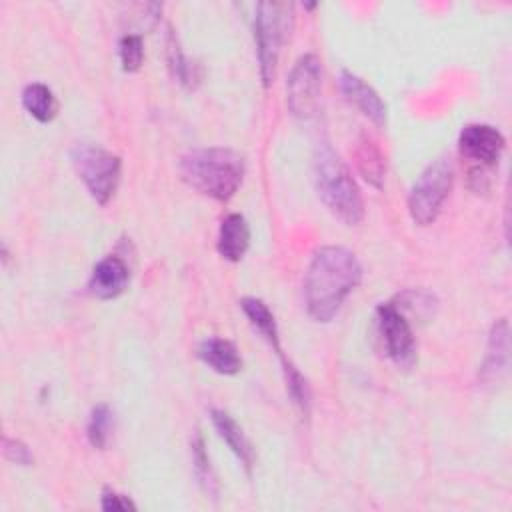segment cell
<instances>
[{
  "label": "cell",
  "instance_id": "cell-1",
  "mask_svg": "<svg viewBox=\"0 0 512 512\" xmlns=\"http://www.w3.org/2000/svg\"><path fill=\"white\" fill-rule=\"evenodd\" d=\"M362 266L344 246H322L312 254L304 276L306 310L316 322H330L346 296L360 284Z\"/></svg>",
  "mask_w": 512,
  "mask_h": 512
},
{
  "label": "cell",
  "instance_id": "cell-2",
  "mask_svg": "<svg viewBox=\"0 0 512 512\" xmlns=\"http://www.w3.org/2000/svg\"><path fill=\"white\" fill-rule=\"evenodd\" d=\"M180 174L196 192L226 202L242 184L244 160L230 148H196L182 156Z\"/></svg>",
  "mask_w": 512,
  "mask_h": 512
},
{
  "label": "cell",
  "instance_id": "cell-3",
  "mask_svg": "<svg viewBox=\"0 0 512 512\" xmlns=\"http://www.w3.org/2000/svg\"><path fill=\"white\" fill-rule=\"evenodd\" d=\"M314 180L320 200L346 226H356L364 218V202L356 180L344 160L322 144L314 156Z\"/></svg>",
  "mask_w": 512,
  "mask_h": 512
},
{
  "label": "cell",
  "instance_id": "cell-4",
  "mask_svg": "<svg viewBox=\"0 0 512 512\" xmlns=\"http://www.w3.org/2000/svg\"><path fill=\"white\" fill-rule=\"evenodd\" d=\"M290 2H260L254 14V42L260 64V78L264 86H270L276 76L278 58L284 42L288 40L294 14Z\"/></svg>",
  "mask_w": 512,
  "mask_h": 512
},
{
  "label": "cell",
  "instance_id": "cell-5",
  "mask_svg": "<svg viewBox=\"0 0 512 512\" xmlns=\"http://www.w3.org/2000/svg\"><path fill=\"white\" fill-rule=\"evenodd\" d=\"M454 182V166L450 158H438L424 168L408 196V212L418 226H428L440 214Z\"/></svg>",
  "mask_w": 512,
  "mask_h": 512
},
{
  "label": "cell",
  "instance_id": "cell-6",
  "mask_svg": "<svg viewBox=\"0 0 512 512\" xmlns=\"http://www.w3.org/2000/svg\"><path fill=\"white\" fill-rule=\"evenodd\" d=\"M72 164L98 204H106L114 196L122 168L116 154L94 144H76L72 148Z\"/></svg>",
  "mask_w": 512,
  "mask_h": 512
},
{
  "label": "cell",
  "instance_id": "cell-7",
  "mask_svg": "<svg viewBox=\"0 0 512 512\" xmlns=\"http://www.w3.org/2000/svg\"><path fill=\"white\" fill-rule=\"evenodd\" d=\"M322 96V66L316 54L296 60L286 82V104L296 118L308 120L318 112Z\"/></svg>",
  "mask_w": 512,
  "mask_h": 512
},
{
  "label": "cell",
  "instance_id": "cell-8",
  "mask_svg": "<svg viewBox=\"0 0 512 512\" xmlns=\"http://www.w3.org/2000/svg\"><path fill=\"white\" fill-rule=\"evenodd\" d=\"M376 324L384 342V350L390 356V360L398 368L410 370L416 364L418 354H416L414 332L408 318L400 310H396L390 302H386L376 308Z\"/></svg>",
  "mask_w": 512,
  "mask_h": 512
},
{
  "label": "cell",
  "instance_id": "cell-9",
  "mask_svg": "<svg viewBox=\"0 0 512 512\" xmlns=\"http://www.w3.org/2000/svg\"><path fill=\"white\" fill-rule=\"evenodd\" d=\"M504 144L502 132L490 124H468L458 136L460 154L480 164V168L494 166L500 160Z\"/></svg>",
  "mask_w": 512,
  "mask_h": 512
},
{
  "label": "cell",
  "instance_id": "cell-10",
  "mask_svg": "<svg viewBox=\"0 0 512 512\" xmlns=\"http://www.w3.org/2000/svg\"><path fill=\"white\" fill-rule=\"evenodd\" d=\"M340 90L344 94V98L360 112L364 114L370 122H374L376 126H386V104L382 102L380 94L366 84L360 76H356L350 70H342L340 72Z\"/></svg>",
  "mask_w": 512,
  "mask_h": 512
},
{
  "label": "cell",
  "instance_id": "cell-11",
  "mask_svg": "<svg viewBox=\"0 0 512 512\" xmlns=\"http://www.w3.org/2000/svg\"><path fill=\"white\" fill-rule=\"evenodd\" d=\"M130 282V270L120 256H104L92 270L88 288L100 300L118 298Z\"/></svg>",
  "mask_w": 512,
  "mask_h": 512
},
{
  "label": "cell",
  "instance_id": "cell-12",
  "mask_svg": "<svg viewBox=\"0 0 512 512\" xmlns=\"http://www.w3.org/2000/svg\"><path fill=\"white\" fill-rule=\"evenodd\" d=\"M508 320L500 318L492 324L490 336H488V346H486V356L480 366V380L482 382H494L498 380L508 366Z\"/></svg>",
  "mask_w": 512,
  "mask_h": 512
},
{
  "label": "cell",
  "instance_id": "cell-13",
  "mask_svg": "<svg viewBox=\"0 0 512 512\" xmlns=\"http://www.w3.org/2000/svg\"><path fill=\"white\" fill-rule=\"evenodd\" d=\"M248 244H250V228L246 218L242 214H228L220 224L218 242H216L218 254L224 260L238 262L244 258Z\"/></svg>",
  "mask_w": 512,
  "mask_h": 512
},
{
  "label": "cell",
  "instance_id": "cell-14",
  "mask_svg": "<svg viewBox=\"0 0 512 512\" xmlns=\"http://www.w3.org/2000/svg\"><path fill=\"white\" fill-rule=\"evenodd\" d=\"M198 358L218 374H238L242 370V358L236 346L226 338H206L198 344Z\"/></svg>",
  "mask_w": 512,
  "mask_h": 512
},
{
  "label": "cell",
  "instance_id": "cell-15",
  "mask_svg": "<svg viewBox=\"0 0 512 512\" xmlns=\"http://www.w3.org/2000/svg\"><path fill=\"white\" fill-rule=\"evenodd\" d=\"M212 416V424L218 432V436L228 444V448L236 454V458L242 462V466L246 468V472L252 470L254 466V448L250 444V440L246 438L244 430L240 428V424L226 412V410H218L214 408L210 412Z\"/></svg>",
  "mask_w": 512,
  "mask_h": 512
},
{
  "label": "cell",
  "instance_id": "cell-16",
  "mask_svg": "<svg viewBox=\"0 0 512 512\" xmlns=\"http://www.w3.org/2000/svg\"><path fill=\"white\" fill-rule=\"evenodd\" d=\"M354 156H356V166L362 178L370 186L382 188L384 174H386V160L382 150L376 146V142L370 136H360Z\"/></svg>",
  "mask_w": 512,
  "mask_h": 512
},
{
  "label": "cell",
  "instance_id": "cell-17",
  "mask_svg": "<svg viewBox=\"0 0 512 512\" xmlns=\"http://www.w3.org/2000/svg\"><path fill=\"white\" fill-rule=\"evenodd\" d=\"M22 104L26 112L38 122H50L58 114V100L54 92L42 82H32L22 90Z\"/></svg>",
  "mask_w": 512,
  "mask_h": 512
},
{
  "label": "cell",
  "instance_id": "cell-18",
  "mask_svg": "<svg viewBox=\"0 0 512 512\" xmlns=\"http://www.w3.org/2000/svg\"><path fill=\"white\" fill-rule=\"evenodd\" d=\"M240 306H242L246 318L250 320V324L266 338V342L280 356L282 352H280V344H278V328H276V320H274V314L270 312V308L260 298H252V296L242 298Z\"/></svg>",
  "mask_w": 512,
  "mask_h": 512
},
{
  "label": "cell",
  "instance_id": "cell-19",
  "mask_svg": "<svg viewBox=\"0 0 512 512\" xmlns=\"http://www.w3.org/2000/svg\"><path fill=\"white\" fill-rule=\"evenodd\" d=\"M168 62H170V68L174 72V76L178 78V82L186 88H196V84L200 82V68L198 64L190 62L184 52L180 50V44L176 40V36L170 32L168 34Z\"/></svg>",
  "mask_w": 512,
  "mask_h": 512
},
{
  "label": "cell",
  "instance_id": "cell-20",
  "mask_svg": "<svg viewBox=\"0 0 512 512\" xmlns=\"http://www.w3.org/2000/svg\"><path fill=\"white\" fill-rule=\"evenodd\" d=\"M110 434H112V410L106 404H98V406L92 408L90 420H88V426H86L88 442L94 448L104 450L108 440H110Z\"/></svg>",
  "mask_w": 512,
  "mask_h": 512
},
{
  "label": "cell",
  "instance_id": "cell-21",
  "mask_svg": "<svg viewBox=\"0 0 512 512\" xmlns=\"http://www.w3.org/2000/svg\"><path fill=\"white\" fill-rule=\"evenodd\" d=\"M280 360H282V370H284L288 394L292 396L294 404L302 410V414H308V412H310V388H308L306 378H304V376L298 372V368H296L292 362H288L282 354H280Z\"/></svg>",
  "mask_w": 512,
  "mask_h": 512
},
{
  "label": "cell",
  "instance_id": "cell-22",
  "mask_svg": "<svg viewBox=\"0 0 512 512\" xmlns=\"http://www.w3.org/2000/svg\"><path fill=\"white\" fill-rule=\"evenodd\" d=\"M402 314L412 312L416 316H430L436 308V298L424 290H406L390 302Z\"/></svg>",
  "mask_w": 512,
  "mask_h": 512
},
{
  "label": "cell",
  "instance_id": "cell-23",
  "mask_svg": "<svg viewBox=\"0 0 512 512\" xmlns=\"http://www.w3.org/2000/svg\"><path fill=\"white\" fill-rule=\"evenodd\" d=\"M192 462H194L196 478L202 484V488L208 494H216V476L212 472L210 458H208L202 434H194V438H192Z\"/></svg>",
  "mask_w": 512,
  "mask_h": 512
},
{
  "label": "cell",
  "instance_id": "cell-24",
  "mask_svg": "<svg viewBox=\"0 0 512 512\" xmlns=\"http://www.w3.org/2000/svg\"><path fill=\"white\" fill-rule=\"evenodd\" d=\"M120 62L122 68L126 72H136L142 66V58H144V46H142V38L138 34H126L120 38Z\"/></svg>",
  "mask_w": 512,
  "mask_h": 512
},
{
  "label": "cell",
  "instance_id": "cell-25",
  "mask_svg": "<svg viewBox=\"0 0 512 512\" xmlns=\"http://www.w3.org/2000/svg\"><path fill=\"white\" fill-rule=\"evenodd\" d=\"M2 448H4V456H6L10 462H14V464L30 466V464L34 462V456H32L30 448H28L24 442L16 440V438H8V436H4V444H2Z\"/></svg>",
  "mask_w": 512,
  "mask_h": 512
},
{
  "label": "cell",
  "instance_id": "cell-26",
  "mask_svg": "<svg viewBox=\"0 0 512 512\" xmlns=\"http://www.w3.org/2000/svg\"><path fill=\"white\" fill-rule=\"evenodd\" d=\"M100 506H102V510H106V512H110V510H120V512H124V510H136V504H134L128 496L118 494V492H114V490H104Z\"/></svg>",
  "mask_w": 512,
  "mask_h": 512
}]
</instances>
